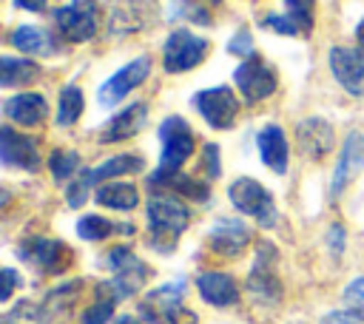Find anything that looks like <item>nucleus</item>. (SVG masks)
Here are the masks:
<instances>
[{
	"mask_svg": "<svg viewBox=\"0 0 364 324\" xmlns=\"http://www.w3.org/2000/svg\"><path fill=\"white\" fill-rule=\"evenodd\" d=\"M114 324H139V321H136V318H131V315H119Z\"/></svg>",
	"mask_w": 364,
	"mask_h": 324,
	"instance_id": "nucleus-44",
	"label": "nucleus"
},
{
	"mask_svg": "<svg viewBox=\"0 0 364 324\" xmlns=\"http://www.w3.org/2000/svg\"><path fill=\"white\" fill-rule=\"evenodd\" d=\"M94 293H97V298H94V301H91V307L82 313L80 324H108V321H111V315H114L117 298H122L114 281H100V284L94 287Z\"/></svg>",
	"mask_w": 364,
	"mask_h": 324,
	"instance_id": "nucleus-24",
	"label": "nucleus"
},
{
	"mask_svg": "<svg viewBox=\"0 0 364 324\" xmlns=\"http://www.w3.org/2000/svg\"><path fill=\"white\" fill-rule=\"evenodd\" d=\"M196 111L205 117V122L216 131H225L236 122L239 117V99L228 85H216V88H205L193 97Z\"/></svg>",
	"mask_w": 364,
	"mask_h": 324,
	"instance_id": "nucleus-7",
	"label": "nucleus"
},
{
	"mask_svg": "<svg viewBox=\"0 0 364 324\" xmlns=\"http://www.w3.org/2000/svg\"><path fill=\"white\" fill-rule=\"evenodd\" d=\"M273 264H276V247L270 242H262L259 250H256L250 276H247V290L264 304H276L282 298V284L276 279V267Z\"/></svg>",
	"mask_w": 364,
	"mask_h": 324,
	"instance_id": "nucleus-8",
	"label": "nucleus"
},
{
	"mask_svg": "<svg viewBox=\"0 0 364 324\" xmlns=\"http://www.w3.org/2000/svg\"><path fill=\"white\" fill-rule=\"evenodd\" d=\"M60 34L71 43H85L97 34V0H71L54 11Z\"/></svg>",
	"mask_w": 364,
	"mask_h": 324,
	"instance_id": "nucleus-6",
	"label": "nucleus"
},
{
	"mask_svg": "<svg viewBox=\"0 0 364 324\" xmlns=\"http://www.w3.org/2000/svg\"><path fill=\"white\" fill-rule=\"evenodd\" d=\"M48 171H51L54 179H60V182L71 179V176L80 171V156H77V151H68V148L54 151V153L48 156Z\"/></svg>",
	"mask_w": 364,
	"mask_h": 324,
	"instance_id": "nucleus-30",
	"label": "nucleus"
},
{
	"mask_svg": "<svg viewBox=\"0 0 364 324\" xmlns=\"http://www.w3.org/2000/svg\"><path fill=\"white\" fill-rule=\"evenodd\" d=\"M159 142H162V156H159V168L148 176L151 188H162L171 176L182 173V165L193 153V131L182 117H165L159 122Z\"/></svg>",
	"mask_w": 364,
	"mask_h": 324,
	"instance_id": "nucleus-1",
	"label": "nucleus"
},
{
	"mask_svg": "<svg viewBox=\"0 0 364 324\" xmlns=\"http://www.w3.org/2000/svg\"><path fill=\"white\" fill-rule=\"evenodd\" d=\"M355 37H358V45L364 48V20L358 23V28H355Z\"/></svg>",
	"mask_w": 364,
	"mask_h": 324,
	"instance_id": "nucleus-43",
	"label": "nucleus"
},
{
	"mask_svg": "<svg viewBox=\"0 0 364 324\" xmlns=\"http://www.w3.org/2000/svg\"><path fill=\"white\" fill-rule=\"evenodd\" d=\"M196 290L199 296L213 304V307H230L239 301V287L233 281V276L228 273H219V270H208L196 279Z\"/></svg>",
	"mask_w": 364,
	"mask_h": 324,
	"instance_id": "nucleus-21",
	"label": "nucleus"
},
{
	"mask_svg": "<svg viewBox=\"0 0 364 324\" xmlns=\"http://www.w3.org/2000/svg\"><path fill=\"white\" fill-rule=\"evenodd\" d=\"M151 74V57H136V60H131L128 65H122L114 77H108L102 85H100V91H97V99H100V105H105V108H111V105H117L122 97H128L136 85H142L145 82V77Z\"/></svg>",
	"mask_w": 364,
	"mask_h": 324,
	"instance_id": "nucleus-9",
	"label": "nucleus"
},
{
	"mask_svg": "<svg viewBox=\"0 0 364 324\" xmlns=\"http://www.w3.org/2000/svg\"><path fill=\"white\" fill-rule=\"evenodd\" d=\"M216 3H222V0H185V11H188V17L196 20V23H210L208 6H216Z\"/></svg>",
	"mask_w": 364,
	"mask_h": 324,
	"instance_id": "nucleus-37",
	"label": "nucleus"
},
{
	"mask_svg": "<svg viewBox=\"0 0 364 324\" xmlns=\"http://www.w3.org/2000/svg\"><path fill=\"white\" fill-rule=\"evenodd\" d=\"M341 298H344V304H347L350 310H358V313H364V276L353 279V281L344 287Z\"/></svg>",
	"mask_w": 364,
	"mask_h": 324,
	"instance_id": "nucleus-34",
	"label": "nucleus"
},
{
	"mask_svg": "<svg viewBox=\"0 0 364 324\" xmlns=\"http://www.w3.org/2000/svg\"><path fill=\"white\" fill-rule=\"evenodd\" d=\"M182 298H185V279L168 281V284L151 290L139 301V315L151 324H179V315L185 313Z\"/></svg>",
	"mask_w": 364,
	"mask_h": 324,
	"instance_id": "nucleus-5",
	"label": "nucleus"
},
{
	"mask_svg": "<svg viewBox=\"0 0 364 324\" xmlns=\"http://www.w3.org/2000/svg\"><path fill=\"white\" fill-rule=\"evenodd\" d=\"M327 242H330V253H333V256H341V253H344V227L333 225L330 233H327Z\"/></svg>",
	"mask_w": 364,
	"mask_h": 324,
	"instance_id": "nucleus-41",
	"label": "nucleus"
},
{
	"mask_svg": "<svg viewBox=\"0 0 364 324\" xmlns=\"http://www.w3.org/2000/svg\"><path fill=\"white\" fill-rule=\"evenodd\" d=\"M284 6H287V17L299 26V31H301V34H310L316 0H284Z\"/></svg>",
	"mask_w": 364,
	"mask_h": 324,
	"instance_id": "nucleus-32",
	"label": "nucleus"
},
{
	"mask_svg": "<svg viewBox=\"0 0 364 324\" xmlns=\"http://www.w3.org/2000/svg\"><path fill=\"white\" fill-rule=\"evenodd\" d=\"M228 196H230V202H233L236 210H242L245 216H253L262 227H270L276 222V216H279L270 190L262 182L250 179V176L233 179V185L228 188Z\"/></svg>",
	"mask_w": 364,
	"mask_h": 324,
	"instance_id": "nucleus-3",
	"label": "nucleus"
},
{
	"mask_svg": "<svg viewBox=\"0 0 364 324\" xmlns=\"http://www.w3.org/2000/svg\"><path fill=\"white\" fill-rule=\"evenodd\" d=\"M148 122V105L145 102H134L128 108H122L114 119L105 122V128L100 131V142L108 145V142H122V139H131L136 136Z\"/></svg>",
	"mask_w": 364,
	"mask_h": 324,
	"instance_id": "nucleus-18",
	"label": "nucleus"
},
{
	"mask_svg": "<svg viewBox=\"0 0 364 324\" xmlns=\"http://www.w3.org/2000/svg\"><path fill=\"white\" fill-rule=\"evenodd\" d=\"M97 202L114 210H134L139 205V190L131 182H102L97 188Z\"/></svg>",
	"mask_w": 364,
	"mask_h": 324,
	"instance_id": "nucleus-26",
	"label": "nucleus"
},
{
	"mask_svg": "<svg viewBox=\"0 0 364 324\" xmlns=\"http://www.w3.org/2000/svg\"><path fill=\"white\" fill-rule=\"evenodd\" d=\"M142 165H145V159L139 153H119V156H111L102 165L85 168V171H88L91 185H97V182H111L114 176H122V173H136V171H142Z\"/></svg>",
	"mask_w": 364,
	"mask_h": 324,
	"instance_id": "nucleus-25",
	"label": "nucleus"
},
{
	"mask_svg": "<svg viewBox=\"0 0 364 324\" xmlns=\"http://www.w3.org/2000/svg\"><path fill=\"white\" fill-rule=\"evenodd\" d=\"M82 105H85V99H82V91H80L77 85H65V88L60 91L57 122H60V125H74V122L80 119V114H82Z\"/></svg>",
	"mask_w": 364,
	"mask_h": 324,
	"instance_id": "nucleus-28",
	"label": "nucleus"
},
{
	"mask_svg": "<svg viewBox=\"0 0 364 324\" xmlns=\"http://www.w3.org/2000/svg\"><path fill=\"white\" fill-rule=\"evenodd\" d=\"M9 43L23 51V54H40V57H48L57 51L54 45V37L46 31V28H37V26H17L11 34H9Z\"/></svg>",
	"mask_w": 364,
	"mask_h": 324,
	"instance_id": "nucleus-23",
	"label": "nucleus"
},
{
	"mask_svg": "<svg viewBox=\"0 0 364 324\" xmlns=\"http://www.w3.org/2000/svg\"><path fill=\"white\" fill-rule=\"evenodd\" d=\"M208 48H210V43L205 37H196L188 28H176V31H171V37L162 45V65L168 74L191 71L205 60Z\"/></svg>",
	"mask_w": 364,
	"mask_h": 324,
	"instance_id": "nucleus-4",
	"label": "nucleus"
},
{
	"mask_svg": "<svg viewBox=\"0 0 364 324\" xmlns=\"http://www.w3.org/2000/svg\"><path fill=\"white\" fill-rule=\"evenodd\" d=\"M233 80L247 102H262L276 91V71L267 63H262L259 57H247L233 71Z\"/></svg>",
	"mask_w": 364,
	"mask_h": 324,
	"instance_id": "nucleus-11",
	"label": "nucleus"
},
{
	"mask_svg": "<svg viewBox=\"0 0 364 324\" xmlns=\"http://www.w3.org/2000/svg\"><path fill=\"white\" fill-rule=\"evenodd\" d=\"M162 188H173L176 193H185V196H191V199H196V202H205V199L210 196L208 182H196V179H191V176H185V173L171 176Z\"/></svg>",
	"mask_w": 364,
	"mask_h": 324,
	"instance_id": "nucleus-31",
	"label": "nucleus"
},
{
	"mask_svg": "<svg viewBox=\"0 0 364 324\" xmlns=\"http://www.w3.org/2000/svg\"><path fill=\"white\" fill-rule=\"evenodd\" d=\"M228 51H230V54H239V57H253V40H250V31H239V34L228 43Z\"/></svg>",
	"mask_w": 364,
	"mask_h": 324,
	"instance_id": "nucleus-39",
	"label": "nucleus"
},
{
	"mask_svg": "<svg viewBox=\"0 0 364 324\" xmlns=\"http://www.w3.org/2000/svg\"><path fill=\"white\" fill-rule=\"evenodd\" d=\"M0 281H3L0 298H3V301H9V298H11V293H14V287H17V273H14L11 267H3V270H0Z\"/></svg>",
	"mask_w": 364,
	"mask_h": 324,
	"instance_id": "nucleus-40",
	"label": "nucleus"
},
{
	"mask_svg": "<svg viewBox=\"0 0 364 324\" xmlns=\"http://www.w3.org/2000/svg\"><path fill=\"white\" fill-rule=\"evenodd\" d=\"M0 159L6 168H26L37 171L40 168V151L31 136L17 134L11 125L0 128Z\"/></svg>",
	"mask_w": 364,
	"mask_h": 324,
	"instance_id": "nucleus-15",
	"label": "nucleus"
},
{
	"mask_svg": "<svg viewBox=\"0 0 364 324\" xmlns=\"http://www.w3.org/2000/svg\"><path fill=\"white\" fill-rule=\"evenodd\" d=\"M256 145H259V153H262V162L273 171V173H284L287 171V162H290V145H287V136L279 125H264L256 136Z\"/></svg>",
	"mask_w": 364,
	"mask_h": 324,
	"instance_id": "nucleus-20",
	"label": "nucleus"
},
{
	"mask_svg": "<svg viewBox=\"0 0 364 324\" xmlns=\"http://www.w3.org/2000/svg\"><path fill=\"white\" fill-rule=\"evenodd\" d=\"M336 136L327 119L321 117H307L296 125V145L307 159H324L333 148Z\"/></svg>",
	"mask_w": 364,
	"mask_h": 324,
	"instance_id": "nucleus-16",
	"label": "nucleus"
},
{
	"mask_svg": "<svg viewBox=\"0 0 364 324\" xmlns=\"http://www.w3.org/2000/svg\"><path fill=\"white\" fill-rule=\"evenodd\" d=\"M154 3L151 0H114L111 6V34H131L139 31L151 20Z\"/></svg>",
	"mask_w": 364,
	"mask_h": 324,
	"instance_id": "nucleus-19",
	"label": "nucleus"
},
{
	"mask_svg": "<svg viewBox=\"0 0 364 324\" xmlns=\"http://www.w3.org/2000/svg\"><path fill=\"white\" fill-rule=\"evenodd\" d=\"M208 244L219 256H239L250 244V227L239 219H219L208 230Z\"/></svg>",
	"mask_w": 364,
	"mask_h": 324,
	"instance_id": "nucleus-17",
	"label": "nucleus"
},
{
	"mask_svg": "<svg viewBox=\"0 0 364 324\" xmlns=\"http://www.w3.org/2000/svg\"><path fill=\"white\" fill-rule=\"evenodd\" d=\"M321 324H364V313H358V310H333V313H327L324 315V321Z\"/></svg>",
	"mask_w": 364,
	"mask_h": 324,
	"instance_id": "nucleus-36",
	"label": "nucleus"
},
{
	"mask_svg": "<svg viewBox=\"0 0 364 324\" xmlns=\"http://www.w3.org/2000/svg\"><path fill=\"white\" fill-rule=\"evenodd\" d=\"M20 259L34 264L40 273H60L71 261V247H65L63 242L48 239V236H34L20 244Z\"/></svg>",
	"mask_w": 364,
	"mask_h": 324,
	"instance_id": "nucleus-12",
	"label": "nucleus"
},
{
	"mask_svg": "<svg viewBox=\"0 0 364 324\" xmlns=\"http://www.w3.org/2000/svg\"><path fill=\"white\" fill-rule=\"evenodd\" d=\"M262 26H264V28H273V31H279V34H301L299 26H296L287 14H264V17H262Z\"/></svg>",
	"mask_w": 364,
	"mask_h": 324,
	"instance_id": "nucleus-35",
	"label": "nucleus"
},
{
	"mask_svg": "<svg viewBox=\"0 0 364 324\" xmlns=\"http://www.w3.org/2000/svg\"><path fill=\"white\" fill-rule=\"evenodd\" d=\"M114 230H117V225H114L111 219H105V216H97V213L82 216V219L77 222V233H80V239H85V242H102V239H108Z\"/></svg>",
	"mask_w": 364,
	"mask_h": 324,
	"instance_id": "nucleus-29",
	"label": "nucleus"
},
{
	"mask_svg": "<svg viewBox=\"0 0 364 324\" xmlns=\"http://www.w3.org/2000/svg\"><path fill=\"white\" fill-rule=\"evenodd\" d=\"M191 213L188 207L168 193L148 199V230H151V247L159 253H171L176 247L179 233L188 227Z\"/></svg>",
	"mask_w": 364,
	"mask_h": 324,
	"instance_id": "nucleus-2",
	"label": "nucleus"
},
{
	"mask_svg": "<svg viewBox=\"0 0 364 324\" xmlns=\"http://www.w3.org/2000/svg\"><path fill=\"white\" fill-rule=\"evenodd\" d=\"M364 171V134L361 131H350L341 142V156L338 165L333 171V182H330V193L338 196L347 190V185L353 179H358V173Z\"/></svg>",
	"mask_w": 364,
	"mask_h": 324,
	"instance_id": "nucleus-14",
	"label": "nucleus"
},
{
	"mask_svg": "<svg viewBox=\"0 0 364 324\" xmlns=\"http://www.w3.org/2000/svg\"><path fill=\"white\" fill-rule=\"evenodd\" d=\"M108 259H105V264L111 267V273H114V284H117V290H119V296L125 298V296H134L142 284H145V279H148V264L139 259V256H134L128 247H114V250H108L105 253Z\"/></svg>",
	"mask_w": 364,
	"mask_h": 324,
	"instance_id": "nucleus-10",
	"label": "nucleus"
},
{
	"mask_svg": "<svg viewBox=\"0 0 364 324\" xmlns=\"http://www.w3.org/2000/svg\"><path fill=\"white\" fill-rule=\"evenodd\" d=\"M48 0H14L17 9H28V11H43Z\"/></svg>",
	"mask_w": 364,
	"mask_h": 324,
	"instance_id": "nucleus-42",
	"label": "nucleus"
},
{
	"mask_svg": "<svg viewBox=\"0 0 364 324\" xmlns=\"http://www.w3.org/2000/svg\"><path fill=\"white\" fill-rule=\"evenodd\" d=\"M3 111H6V117H9L11 122L31 128V125H40V122L46 119V114H48V102H46L43 94H31V91H26V94H14V97H9L6 105H3Z\"/></svg>",
	"mask_w": 364,
	"mask_h": 324,
	"instance_id": "nucleus-22",
	"label": "nucleus"
},
{
	"mask_svg": "<svg viewBox=\"0 0 364 324\" xmlns=\"http://www.w3.org/2000/svg\"><path fill=\"white\" fill-rule=\"evenodd\" d=\"M40 77V65L31 60H20V57H3L0 63V85L11 88V85H26L34 82Z\"/></svg>",
	"mask_w": 364,
	"mask_h": 324,
	"instance_id": "nucleus-27",
	"label": "nucleus"
},
{
	"mask_svg": "<svg viewBox=\"0 0 364 324\" xmlns=\"http://www.w3.org/2000/svg\"><path fill=\"white\" fill-rule=\"evenodd\" d=\"M202 171L208 173V179L219 176V148L213 142H208L205 151H202Z\"/></svg>",
	"mask_w": 364,
	"mask_h": 324,
	"instance_id": "nucleus-38",
	"label": "nucleus"
},
{
	"mask_svg": "<svg viewBox=\"0 0 364 324\" xmlns=\"http://www.w3.org/2000/svg\"><path fill=\"white\" fill-rule=\"evenodd\" d=\"M88 190H91V179H88V171L82 168L80 176H77L74 182H68V188H65V199H68V205H71V207H80V205L85 202Z\"/></svg>",
	"mask_w": 364,
	"mask_h": 324,
	"instance_id": "nucleus-33",
	"label": "nucleus"
},
{
	"mask_svg": "<svg viewBox=\"0 0 364 324\" xmlns=\"http://www.w3.org/2000/svg\"><path fill=\"white\" fill-rule=\"evenodd\" d=\"M330 71L336 77V82L353 94V97H364V48H341L336 45L330 51Z\"/></svg>",
	"mask_w": 364,
	"mask_h": 324,
	"instance_id": "nucleus-13",
	"label": "nucleus"
}]
</instances>
